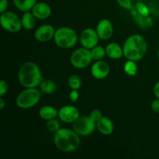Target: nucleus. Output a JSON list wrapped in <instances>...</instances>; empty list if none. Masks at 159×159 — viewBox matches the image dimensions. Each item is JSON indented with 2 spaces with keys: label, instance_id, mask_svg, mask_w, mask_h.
Wrapping results in <instances>:
<instances>
[{
  "label": "nucleus",
  "instance_id": "1",
  "mask_svg": "<svg viewBox=\"0 0 159 159\" xmlns=\"http://www.w3.org/2000/svg\"><path fill=\"white\" fill-rule=\"evenodd\" d=\"M18 80L24 88H37L43 80V77L38 65L35 62L26 61L19 69Z\"/></svg>",
  "mask_w": 159,
  "mask_h": 159
},
{
  "label": "nucleus",
  "instance_id": "2",
  "mask_svg": "<svg viewBox=\"0 0 159 159\" xmlns=\"http://www.w3.org/2000/svg\"><path fill=\"white\" fill-rule=\"evenodd\" d=\"M123 50L124 57L127 60L138 61L141 60L147 53V41L140 34H132L124 41Z\"/></svg>",
  "mask_w": 159,
  "mask_h": 159
},
{
  "label": "nucleus",
  "instance_id": "3",
  "mask_svg": "<svg viewBox=\"0 0 159 159\" xmlns=\"http://www.w3.org/2000/svg\"><path fill=\"white\" fill-rule=\"evenodd\" d=\"M54 144L61 152H71L80 147L81 138L73 129L61 128L54 133Z\"/></svg>",
  "mask_w": 159,
  "mask_h": 159
},
{
  "label": "nucleus",
  "instance_id": "4",
  "mask_svg": "<svg viewBox=\"0 0 159 159\" xmlns=\"http://www.w3.org/2000/svg\"><path fill=\"white\" fill-rule=\"evenodd\" d=\"M79 37L74 29L68 26H61L56 30L54 41L57 47L63 49L71 48L77 43Z\"/></svg>",
  "mask_w": 159,
  "mask_h": 159
},
{
  "label": "nucleus",
  "instance_id": "5",
  "mask_svg": "<svg viewBox=\"0 0 159 159\" xmlns=\"http://www.w3.org/2000/svg\"><path fill=\"white\" fill-rule=\"evenodd\" d=\"M41 95L42 93L37 88H25L17 96L16 104L23 110L30 109L38 103Z\"/></svg>",
  "mask_w": 159,
  "mask_h": 159
},
{
  "label": "nucleus",
  "instance_id": "6",
  "mask_svg": "<svg viewBox=\"0 0 159 159\" xmlns=\"http://www.w3.org/2000/svg\"><path fill=\"white\" fill-rule=\"evenodd\" d=\"M0 24L5 30L9 33H17L23 28L21 18L11 11H6L1 13Z\"/></svg>",
  "mask_w": 159,
  "mask_h": 159
},
{
  "label": "nucleus",
  "instance_id": "7",
  "mask_svg": "<svg viewBox=\"0 0 159 159\" xmlns=\"http://www.w3.org/2000/svg\"><path fill=\"white\" fill-rule=\"evenodd\" d=\"M93 60L91 51L83 47L75 50L70 57L71 65L78 69L87 68L92 63Z\"/></svg>",
  "mask_w": 159,
  "mask_h": 159
},
{
  "label": "nucleus",
  "instance_id": "8",
  "mask_svg": "<svg viewBox=\"0 0 159 159\" xmlns=\"http://www.w3.org/2000/svg\"><path fill=\"white\" fill-rule=\"evenodd\" d=\"M73 130L80 137L91 135L96 129V122L90 116H80L73 123Z\"/></svg>",
  "mask_w": 159,
  "mask_h": 159
},
{
  "label": "nucleus",
  "instance_id": "9",
  "mask_svg": "<svg viewBox=\"0 0 159 159\" xmlns=\"http://www.w3.org/2000/svg\"><path fill=\"white\" fill-rule=\"evenodd\" d=\"M79 40L82 47L91 50L92 48L98 45L99 37L96 30L89 27L82 31Z\"/></svg>",
  "mask_w": 159,
  "mask_h": 159
},
{
  "label": "nucleus",
  "instance_id": "10",
  "mask_svg": "<svg viewBox=\"0 0 159 159\" xmlns=\"http://www.w3.org/2000/svg\"><path fill=\"white\" fill-rule=\"evenodd\" d=\"M80 116L79 109L72 105H65L58 110V117L65 124H73Z\"/></svg>",
  "mask_w": 159,
  "mask_h": 159
},
{
  "label": "nucleus",
  "instance_id": "11",
  "mask_svg": "<svg viewBox=\"0 0 159 159\" xmlns=\"http://www.w3.org/2000/svg\"><path fill=\"white\" fill-rule=\"evenodd\" d=\"M56 30L50 24H43L37 27L34 31V38L40 43H46L54 40Z\"/></svg>",
  "mask_w": 159,
  "mask_h": 159
},
{
  "label": "nucleus",
  "instance_id": "12",
  "mask_svg": "<svg viewBox=\"0 0 159 159\" xmlns=\"http://www.w3.org/2000/svg\"><path fill=\"white\" fill-rule=\"evenodd\" d=\"M91 74L96 79L102 80L109 75L110 71V65L106 61H96L91 66Z\"/></svg>",
  "mask_w": 159,
  "mask_h": 159
},
{
  "label": "nucleus",
  "instance_id": "13",
  "mask_svg": "<svg viewBox=\"0 0 159 159\" xmlns=\"http://www.w3.org/2000/svg\"><path fill=\"white\" fill-rule=\"evenodd\" d=\"M96 31L100 40H110L113 34V23L108 19H102L98 22Z\"/></svg>",
  "mask_w": 159,
  "mask_h": 159
},
{
  "label": "nucleus",
  "instance_id": "14",
  "mask_svg": "<svg viewBox=\"0 0 159 159\" xmlns=\"http://www.w3.org/2000/svg\"><path fill=\"white\" fill-rule=\"evenodd\" d=\"M31 12L37 20H42L49 18L52 10H51V7L50 6V5H48L47 2H37L34 5L33 9H31Z\"/></svg>",
  "mask_w": 159,
  "mask_h": 159
},
{
  "label": "nucleus",
  "instance_id": "15",
  "mask_svg": "<svg viewBox=\"0 0 159 159\" xmlns=\"http://www.w3.org/2000/svg\"><path fill=\"white\" fill-rule=\"evenodd\" d=\"M96 129L101 134L109 136L112 134L114 130V124L108 116H102V117L96 122Z\"/></svg>",
  "mask_w": 159,
  "mask_h": 159
},
{
  "label": "nucleus",
  "instance_id": "16",
  "mask_svg": "<svg viewBox=\"0 0 159 159\" xmlns=\"http://www.w3.org/2000/svg\"><path fill=\"white\" fill-rule=\"evenodd\" d=\"M106 53L107 57L113 60H117L124 57L123 47L115 42H111L106 46Z\"/></svg>",
  "mask_w": 159,
  "mask_h": 159
},
{
  "label": "nucleus",
  "instance_id": "17",
  "mask_svg": "<svg viewBox=\"0 0 159 159\" xmlns=\"http://www.w3.org/2000/svg\"><path fill=\"white\" fill-rule=\"evenodd\" d=\"M130 12L133 16L134 21L139 27L142 28V29H146V28L150 27L153 25L154 21L151 16H144L141 15L137 12L135 9H131Z\"/></svg>",
  "mask_w": 159,
  "mask_h": 159
},
{
  "label": "nucleus",
  "instance_id": "18",
  "mask_svg": "<svg viewBox=\"0 0 159 159\" xmlns=\"http://www.w3.org/2000/svg\"><path fill=\"white\" fill-rule=\"evenodd\" d=\"M39 116L44 120H49L58 116V110L52 106H43L39 110Z\"/></svg>",
  "mask_w": 159,
  "mask_h": 159
},
{
  "label": "nucleus",
  "instance_id": "19",
  "mask_svg": "<svg viewBox=\"0 0 159 159\" xmlns=\"http://www.w3.org/2000/svg\"><path fill=\"white\" fill-rule=\"evenodd\" d=\"M37 19L34 16L31 11L23 12V16L21 17L23 27L24 29L27 30H30L34 29L36 26V24H37Z\"/></svg>",
  "mask_w": 159,
  "mask_h": 159
},
{
  "label": "nucleus",
  "instance_id": "20",
  "mask_svg": "<svg viewBox=\"0 0 159 159\" xmlns=\"http://www.w3.org/2000/svg\"><path fill=\"white\" fill-rule=\"evenodd\" d=\"M12 2L17 9L25 12L31 11L34 5L37 2V0H12Z\"/></svg>",
  "mask_w": 159,
  "mask_h": 159
},
{
  "label": "nucleus",
  "instance_id": "21",
  "mask_svg": "<svg viewBox=\"0 0 159 159\" xmlns=\"http://www.w3.org/2000/svg\"><path fill=\"white\" fill-rule=\"evenodd\" d=\"M39 87L42 94H52L57 89V84L52 79H43Z\"/></svg>",
  "mask_w": 159,
  "mask_h": 159
},
{
  "label": "nucleus",
  "instance_id": "22",
  "mask_svg": "<svg viewBox=\"0 0 159 159\" xmlns=\"http://www.w3.org/2000/svg\"><path fill=\"white\" fill-rule=\"evenodd\" d=\"M68 85L71 89H78L82 87V79L79 75L72 74L68 77Z\"/></svg>",
  "mask_w": 159,
  "mask_h": 159
},
{
  "label": "nucleus",
  "instance_id": "23",
  "mask_svg": "<svg viewBox=\"0 0 159 159\" xmlns=\"http://www.w3.org/2000/svg\"><path fill=\"white\" fill-rule=\"evenodd\" d=\"M137 61L132 60H127L124 65V71L127 75L135 76L138 74V65Z\"/></svg>",
  "mask_w": 159,
  "mask_h": 159
},
{
  "label": "nucleus",
  "instance_id": "24",
  "mask_svg": "<svg viewBox=\"0 0 159 159\" xmlns=\"http://www.w3.org/2000/svg\"><path fill=\"white\" fill-rule=\"evenodd\" d=\"M90 51H91L93 59L95 61L102 60L105 57V56L107 55L106 48H103V47L100 46V45H96V47L92 48Z\"/></svg>",
  "mask_w": 159,
  "mask_h": 159
},
{
  "label": "nucleus",
  "instance_id": "25",
  "mask_svg": "<svg viewBox=\"0 0 159 159\" xmlns=\"http://www.w3.org/2000/svg\"><path fill=\"white\" fill-rule=\"evenodd\" d=\"M117 4L124 9L131 10L136 7L138 3L143 2V0H116Z\"/></svg>",
  "mask_w": 159,
  "mask_h": 159
},
{
  "label": "nucleus",
  "instance_id": "26",
  "mask_svg": "<svg viewBox=\"0 0 159 159\" xmlns=\"http://www.w3.org/2000/svg\"><path fill=\"white\" fill-rule=\"evenodd\" d=\"M46 127L49 131L52 132V133H55L57 132L59 129H61V124L59 123V121L57 120H56V118L52 120H47L46 123Z\"/></svg>",
  "mask_w": 159,
  "mask_h": 159
},
{
  "label": "nucleus",
  "instance_id": "27",
  "mask_svg": "<svg viewBox=\"0 0 159 159\" xmlns=\"http://www.w3.org/2000/svg\"><path fill=\"white\" fill-rule=\"evenodd\" d=\"M134 9H136V11L138 13H140L142 16H149V15H150L151 13V10L149 6H147V5H146L145 3L143 2L138 3Z\"/></svg>",
  "mask_w": 159,
  "mask_h": 159
},
{
  "label": "nucleus",
  "instance_id": "28",
  "mask_svg": "<svg viewBox=\"0 0 159 159\" xmlns=\"http://www.w3.org/2000/svg\"><path fill=\"white\" fill-rule=\"evenodd\" d=\"M89 116L93 120L97 122L98 120H99L102 117V113L100 110H99V109H94V110H93L90 112Z\"/></svg>",
  "mask_w": 159,
  "mask_h": 159
},
{
  "label": "nucleus",
  "instance_id": "29",
  "mask_svg": "<svg viewBox=\"0 0 159 159\" xmlns=\"http://www.w3.org/2000/svg\"><path fill=\"white\" fill-rule=\"evenodd\" d=\"M8 89H9V85L7 82L5 80L0 81V96L3 97L5 94L8 92Z\"/></svg>",
  "mask_w": 159,
  "mask_h": 159
},
{
  "label": "nucleus",
  "instance_id": "30",
  "mask_svg": "<svg viewBox=\"0 0 159 159\" xmlns=\"http://www.w3.org/2000/svg\"><path fill=\"white\" fill-rule=\"evenodd\" d=\"M151 109L154 113H159V98H155L151 102Z\"/></svg>",
  "mask_w": 159,
  "mask_h": 159
},
{
  "label": "nucleus",
  "instance_id": "31",
  "mask_svg": "<svg viewBox=\"0 0 159 159\" xmlns=\"http://www.w3.org/2000/svg\"><path fill=\"white\" fill-rule=\"evenodd\" d=\"M79 98V93L78 89H71L69 93V99L71 102H76Z\"/></svg>",
  "mask_w": 159,
  "mask_h": 159
},
{
  "label": "nucleus",
  "instance_id": "32",
  "mask_svg": "<svg viewBox=\"0 0 159 159\" xmlns=\"http://www.w3.org/2000/svg\"><path fill=\"white\" fill-rule=\"evenodd\" d=\"M9 2L8 0H0V13L7 11Z\"/></svg>",
  "mask_w": 159,
  "mask_h": 159
},
{
  "label": "nucleus",
  "instance_id": "33",
  "mask_svg": "<svg viewBox=\"0 0 159 159\" xmlns=\"http://www.w3.org/2000/svg\"><path fill=\"white\" fill-rule=\"evenodd\" d=\"M153 93L155 98H159V81L155 84L153 87Z\"/></svg>",
  "mask_w": 159,
  "mask_h": 159
},
{
  "label": "nucleus",
  "instance_id": "34",
  "mask_svg": "<svg viewBox=\"0 0 159 159\" xmlns=\"http://www.w3.org/2000/svg\"><path fill=\"white\" fill-rule=\"evenodd\" d=\"M6 101L3 99L2 97L0 98V109H1V110H3V109L5 108V107H6Z\"/></svg>",
  "mask_w": 159,
  "mask_h": 159
},
{
  "label": "nucleus",
  "instance_id": "35",
  "mask_svg": "<svg viewBox=\"0 0 159 159\" xmlns=\"http://www.w3.org/2000/svg\"><path fill=\"white\" fill-rule=\"evenodd\" d=\"M157 57H158V59L159 60V48L158 49V52H157Z\"/></svg>",
  "mask_w": 159,
  "mask_h": 159
}]
</instances>
